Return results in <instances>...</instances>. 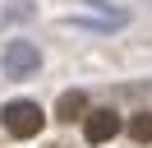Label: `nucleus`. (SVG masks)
<instances>
[{
  "instance_id": "nucleus-5",
  "label": "nucleus",
  "mask_w": 152,
  "mask_h": 148,
  "mask_svg": "<svg viewBox=\"0 0 152 148\" xmlns=\"http://www.w3.org/2000/svg\"><path fill=\"white\" fill-rule=\"evenodd\" d=\"M28 65H37V56H32L28 46H14L10 51V70H28Z\"/></svg>"
},
{
  "instance_id": "nucleus-1",
  "label": "nucleus",
  "mask_w": 152,
  "mask_h": 148,
  "mask_svg": "<svg viewBox=\"0 0 152 148\" xmlns=\"http://www.w3.org/2000/svg\"><path fill=\"white\" fill-rule=\"evenodd\" d=\"M42 125H46V116H42L37 102H10V107H5V130H10L14 139H37Z\"/></svg>"
},
{
  "instance_id": "nucleus-6",
  "label": "nucleus",
  "mask_w": 152,
  "mask_h": 148,
  "mask_svg": "<svg viewBox=\"0 0 152 148\" xmlns=\"http://www.w3.org/2000/svg\"><path fill=\"white\" fill-rule=\"evenodd\" d=\"M51 148H65V144H51Z\"/></svg>"
},
{
  "instance_id": "nucleus-2",
  "label": "nucleus",
  "mask_w": 152,
  "mask_h": 148,
  "mask_svg": "<svg viewBox=\"0 0 152 148\" xmlns=\"http://www.w3.org/2000/svg\"><path fill=\"white\" fill-rule=\"evenodd\" d=\"M83 134H88V144H106V139H115V134H120V116H115L111 107H102V111H88V120H83Z\"/></svg>"
},
{
  "instance_id": "nucleus-3",
  "label": "nucleus",
  "mask_w": 152,
  "mask_h": 148,
  "mask_svg": "<svg viewBox=\"0 0 152 148\" xmlns=\"http://www.w3.org/2000/svg\"><path fill=\"white\" fill-rule=\"evenodd\" d=\"M83 111H88L83 92H60V102H56V116L60 120H83Z\"/></svg>"
},
{
  "instance_id": "nucleus-4",
  "label": "nucleus",
  "mask_w": 152,
  "mask_h": 148,
  "mask_svg": "<svg viewBox=\"0 0 152 148\" xmlns=\"http://www.w3.org/2000/svg\"><path fill=\"white\" fill-rule=\"evenodd\" d=\"M129 139L134 144H152V116L148 111H138V116L129 120Z\"/></svg>"
}]
</instances>
